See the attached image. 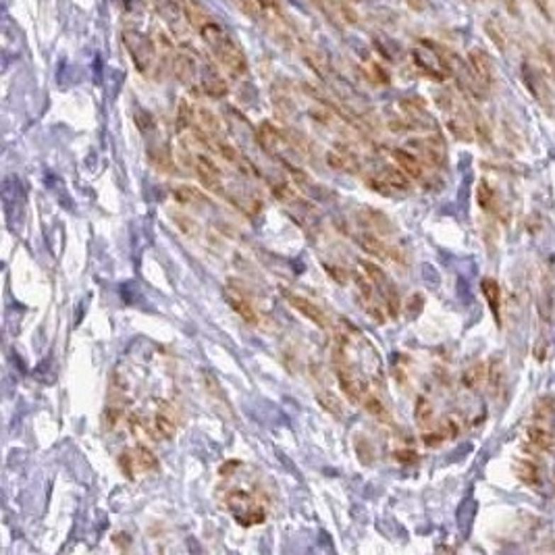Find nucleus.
<instances>
[{
    "mask_svg": "<svg viewBox=\"0 0 555 555\" xmlns=\"http://www.w3.org/2000/svg\"><path fill=\"white\" fill-rule=\"evenodd\" d=\"M414 416H416V422L420 427H429L432 422V405L431 401L427 398H418L416 400V408H414Z\"/></svg>",
    "mask_w": 555,
    "mask_h": 555,
    "instance_id": "nucleus-31",
    "label": "nucleus"
},
{
    "mask_svg": "<svg viewBox=\"0 0 555 555\" xmlns=\"http://www.w3.org/2000/svg\"><path fill=\"white\" fill-rule=\"evenodd\" d=\"M516 476L526 483V485H534V483H539V472H537V466L530 462H526V460H520V462H516Z\"/></svg>",
    "mask_w": 555,
    "mask_h": 555,
    "instance_id": "nucleus-32",
    "label": "nucleus"
},
{
    "mask_svg": "<svg viewBox=\"0 0 555 555\" xmlns=\"http://www.w3.org/2000/svg\"><path fill=\"white\" fill-rule=\"evenodd\" d=\"M476 200H478V206H481L483 211H489V213H493L495 206H497L493 187L487 184V181H481V184H478V189H476Z\"/></svg>",
    "mask_w": 555,
    "mask_h": 555,
    "instance_id": "nucleus-30",
    "label": "nucleus"
},
{
    "mask_svg": "<svg viewBox=\"0 0 555 555\" xmlns=\"http://www.w3.org/2000/svg\"><path fill=\"white\" fill-rule=\"evenodd\" d=\"M354 2H356V0H354Z\"/></svg>",
    "mask_w": 555,
    "mask_h": 555,
    "instance_id": "nucleus-47",
    "label": "nucleus"
},
{
    "mask_svg": "<svg viewBox=\"0 0 555 555\" xmlns=\"http://www.w3.org/2000/svg\"><path fill=\"white\" fill-rule=\"evenodd\" d=\"M177 427H179V414H177L175 405L169 401H162L155 414L156 435L162 439H171V437H175Z\"/></svg>",
    "mask_w": 555,
    "mask_h": 555,
    "instance_id": "nucleus-10",
    "label": "nucleus"
},
{
    "mask_svg": "<svg viewBox=\"0 0 555 555\" xmlns=\"http://www.w3.org/2000/svg\"><path fill=\"white\" fill-rule=\"evenodd\" d=\"M483 30L487 33V38L493 42L495 48H497L499 52H505L508 42H505V31H503V28H501L495 19H487V21L483 23Z\"/></svg>",
    "mask_w": 555,
    "mask_h": 555,
    "instance_id": "nucleus-27",
    "label": "nucleus"
},
{
    "mask_svg": "<svg viewBox=\"0 0 555 555\" xmlns=\"http://www.w3.org/2000/svg\"><path fill=\"white\" fill-rule=\"evenodd\" d=\"M318 401L325 405V410H329V412H333V414H341V405L340 401L335 400L333 396H329V393H318Z\"/></svg>",
    "mask_w": 555,
    "mask_h": 555,
    "instance_id": "nucleus-40",
    "label": "nucleus"
},
{
    "mask_svg": "<svg viewBox=\"0 0 555 555\" xmlns=\"http://www.w3.org/2000/svg\"><path fill=\"white\" fill-rule=\"evenodd\" d=\"M416 146L420 148L422 156H425L431 164H439V167H441V164L445 162V146H443V142H441L439 135L420 140V142H416Z\"/></svg>",
    "mask_w": 555,
    "mask_h": 555,
    "instance_id": "nucleus-18",
    "label": "nucleus"
},
{
    "mask_svg": "<svg viewBox=\"0 0 555 555\" xmlns=\"http://www.w3.org/2000/svg\"><path fill=\"white\" fill-rule=\"evenodd\" d=\"M196 175H198L200 184L204 185V189L215 191V194H225L223 173L208 156H196Z\"/></svg>",
    "mask_w": 555,
    "mask_h": 555,
    "instance_id": "nucleus-8",
    "label": "nucleus"
},
{
    "mask_svg": "<svg viewBox=\"0 0 555 555\" xmlns=\"http://www.w3.org/2000/svg\"><path fill=\"white\" fill-rule=\"evenodd\" d=\"M129 429H131L133 435H138L140 439H148L150 437V425L142 416H138V414H133L129 418Z\"/></svg>",
    "mask_w": 555,
    "mask_h": 555,
    "instance_id": "nucleus-36",
    "label": "nucleus"
},
{
    "mask_svg": "<svg viewBox=\"0 0 555 555\" xmlns=\"http://www.w3.org/2000/svg\"><path fill=\"white\" fill-rule=\"evenodd\" d=\"M447 127H449V131H452L458 140H462V142H470L472 133H470V125L466 123V119L458 117V115H454V117L447 119Z\"/></svg>",
    "mask_w": 555,
    "mask_h": 555,
    "instance_id": "nucleus-33",
    "label": "nucleus"
},
{
    "mask_svg": "<svg viewBox=\"0 0 555 555\" xmlns=\"http://www.w3.org/2000/svg\"><path fill=\"white\" fill-rule=\"evenodd\" d=\"M225 508L233 520L242 526H258L267 520V510L262 503L244 489H231L225 497Z\"/></svg>",
    "mask_w": 555,
    "mask_h": 555,
    "instance_id": "nucleus-2",
    "label": "nucleus"
},
{
    "mask_svg": "<svg viewBox=\"0 0 555 555\" xmlns=\"http://www.w3.org/2000/svg\"><path fill=\"white\" fill-rule=\"evenodd\" d=\"M445 441V437H443V432L435 431V432H425L422 435V443L427 445V447H437V445H441Z\"/></svg>",
    "mask_w": 555,
    "mask_h": 555,
    "instance_id": "nucleus-41",
    "label": "nucleus"
},
{
    "mask_svg": "<svg viewBox=\"0 0 555 555\" xmlns=\"http://www.w3.org/2000/svg\"><path fill=\"white\" fill-rule=\"evenodd\" d=\"M481 289H483V296L487 300V306L491 308L493 316L499 320V308H501V287H499V283L491 277L483 279Z\"/></svg>",
    "mask_w": 555,
    "mask_h": 555,
    "instance_id": "nucleus-22",
    "label": "nucleus"
},
{
    "mask_svg": "<svg viewBox=\"0 0 555 555\" xmlns=\"http://www.w3.org/2000/svg\"><path fill=\"white\" fill-rule=\"evenodd\" d=\"M522 82H525L526 90L532 94V98L537 102H541L543 106L549 104V90H547V84L543 82V77L539 75V71L534 67H530L528 62L522 65Z\"/></svg>",
    "mask_w": 555,
    "mask_h": 555,
    "instance_id": "nucleus-12",
    "label": "nucleus"
},
{
    "mask_svg": "<svg viewBox=\"0 0 555 555\" xmlns=\"http://www.w3.org/2000/svg\"><path fill=\"white\" fill-rule=\"evenodd\" d=\"M123 42L135 69L140 73H148L155 65L156 57V44L152 42V38L142 31L127 30L123 31Z\"/></svg>",
    "mask_w": 555,
    "mask_h": 555,
    "instance_id": "nucleus-3",
    "label": "nucleus"
},
{
    "mask_svg": "<svg viewBox=\"0 0 555 555\" xmlns=\"http://www.w3.org/2000/svg\"><path fill=\"white\" fill-rule=\"evenodd\" d=\"M356 244L362 247V252H366L369 256H374V258H389V250L391 247L387 246L381 237H376L374 233H358L356 235Z\"/></svg>",
    "mask_w": 555,
    "mask_h": 555,
    "instance_id": "nucleus-17",
    "label": "nucleus"
},
{
    "mask_svg": "<svg viewBox=\"0 0 555 555\" xmlns=\"http://www.w3.org/2000/svg\"><path fill=\"white\" fill-rule=\"evenodd\" d=\"M225 296H227L229 306L235 310V312L246 320L247 325H256V323H258V314H256V310L252 306V302L247 300L246 293H242V291L235 289V287H229V289L225 291Z\"/></svg>",
    "mask_w": 555,
    "mask_h": 555,
    "instance_id": "nucleus-14",
    "label": "nucleus"
},
{
    "mask_svg": "<svg viewBox=\"0 0 555 555\" xmlns=\"http://www.w3.org/2000/svg\"><path fill=\"white\" fill-rule=\"evenodd\" d=\"M487 381H489V387L491 391L497 393L501 389V381H503V370H501V364L499 362H493V366L487 372Z\"/></svg>",
    "mask_w": 555,
    "mask_h": 555,
    "instance_id": "nucleus-38",
    "label": "nucleus"
},
{
    "mask_svg": "<svg viewBox=\"0 0 555 555\" xmlns=\"http://www.w3.org/2000/svg\"><path fill=\"white\" fill-rule=\"evenodd\" d=\"M391 189H398V191H408L410 189V177L401 171L400 167H385L381 173H379Z\"/></svg>",
    "mask_w": 555,
    "mask_h": 555,
    "instance_id": "nucleus-26",
    "label": "nucleus"
},
{
    "mask_svg": "<svg viewBox=\"0 0 555 555\" xmlns=\"http://www.w3.org/2000/svg\"><path fill=\"white\" fill-rule=\"evenodd\" d=\"M285 298L289 302V306L293 310H298L300 314H304L308 320H312L314 325H318L320 329H327L329 320H327V314L320 310V306H316L312 300H308L306 296H300V293H291V291H285Z\"/></svg>",
    "mask_w": 555,
    "mask_h": 555,
    "instance_id": "nucleus-11",
    "label": "nucleus"
},
{
    "mask_svg": "<svg viewBox=\"0 0 555 555\" xmlns=\"http://www.w3.org/2000/svg\"><path fill=\"white\" fill-rule=\"evenodd\" d=\"M194 125V108L189 106L187 100H181L179 102V108H177V129L179 131H185Z\"/></svg>",
    "mask_w": 555,
    "mask_h": 555,
    "instance_id": "nucleus-34",
    "label": "nucleus"
},
{
    "mask_svg": "<svg viewBox=\"0 0 555 555\" xmlns=\"http://www.w3.org/2000/svg\"><path fill=\"white\" fill-rule=\"evenodd\" d=\"M173 218L177 220V227L184 231L185 235H189V237H194L196 235V231H198V225L189 218V216L185 215H173Z\"/></svg>",
    "mask_w": 555,
    "mask_h": 555,
    "instance_id": "nucleus-39",
    "label": "nucleus"
},
{
    "mask_svg": "<svg viewBox=\"0 0 555 555\" xmlns=\"http://www.w3.org/2000/svg\"><path fill=\"white\" fill-rule=\"evenodd\" d=\"M273 194H275V198H277L279 202H285V204L298 200L296 189H293L289 184H285V181H279V184L273 185Z\"/></svg>",
    "mask_w": 555,
    "mask_h": 555,
    "instance_id": "nucleus-35",
    "label": "nucleus"
},
{
    "mask_svg": "<svg viewBox=\"0 0 555 555\" xmlns=\"http://www.w3.org/2000/svg\"><path fill=\"white\" fill-rule=\"evenodd\" d=\"M198 33L204 40V44L211 48V52L215 55V59L231 75L242 77L247 71V61L242 52V48L235 44V40L229 35V31L225 30L216 19H213L211 15L198 26Z\"/></svg>",
    "mask_w": 555,
    "mask_h": 555,
    "instance_id": "nucleus-1",
    "label": "nucleus"
},
{
    "mask_svg": "<svg viewBox=\"0 0 555 555\" xmlns=\"http://www.w3.org/2000/svg\"><path fill=\"white\" fill-rule=\"evenodd\" d=\"M555 416V401L551 398H541L534 403V425H543L551 429Z\"/></svg>",
    "mask_w": 555,
    "mask_h": 555,
    "instance_id": "nucleus-25",
    "label": "nucleus"
},
{
    "mask_svg": "<svg viewBox=\"0 0 555 555\" xmlns=\"http://www.w3.org/2000/svg\"><path fill=\"white\" fill-rule=\"evenodd\" d=\"M256 138L260 142V146L267 150V152H277V148L285 142V133L277 129L273 123L269 121H262L258 125V131H256Z\"/></svg>",
    "mask_w": 555,
    "mask_h": 555,
    "instance_id": "nucleus-16",
    "label": "nucleus"
},
{
    "mask_svg": "<svg viewBox=\"0 0 555 555\" xmlns=\"http://www.w3.org/2000/svg\"><path fill=\"white\" fill-rule=\"evenodd\" d=\"M528 441L541 449V452H551L555 447V437L549 427H543V425H532L528 429Z\"/></svg>",
    "mask_w": 555,
    "mask_h": 555,
    "instance_id": "nucleus-20",
    "label": "nucleus"
},
{
    "mask_svg": "<svg viewBox=\"0 0 555 555\" xmlns=\"http://www.w3.org/2000/svg\"><path fill=\"white\" fill-rule=\"evenodd\" d=\"M119 466L129 478H135L138 474L155 470L158 462H156V456L148 447L138 445L133 449H125L123 454L119 456Z\"/></svg>",
    "mask_w": 555,
    "mask_h": 555,
    "instance_id": "nucleus-5",
    "label": "nucleus"
},
{
    "mask_svg": "<svg viewBox=\"0 0 555 555\" xmlns=\"http://www.w3.org/2000/svg\"><path fill=\"white\" fill-rule=\"evenodd\" d=\"M487 372H489V369L483 364V362H476V364H472L470 369H466L464 370V374H462V385L466 387V389H478L483 383H485V379H487Z\"/></svg>",
    "mask_w": 555,
    "mask_h": 555,
    "instance_id": "nucleus-24",
    "label": "nucleus"
},
{
    "mask_svg": "<svg viewBox=\"0 0 555 555\" xmlns=\"http://www.w3.org/2000/svg\"><path fill=\"white\" fill-rule=\"evenodd\" d=\"M393 160L410 179H422L425 177V167L416 155L398 148V150H393Z\"/></svg>",
    "mask_w": 555,
    "mask_h": 555,
    "instance_id": "nucleus-15",
    "label": "nucleus"
},
{
    "mask_svg": "<svg viewBox=\"0 0 555 555\" xmlns=\"http://www.w3.org/2000/svg\"><path fill=\"white\" fill-rule=\"evenodd\" d=\"M152 4H155L158 17L167 23V28L177 35H184L185 23H189L184 11V4H179L177 0H152Z\"/></svg>",
    "mask_w": 555,
    "mask_h": 555,
    "instance_id": "nucleus-7",
    "label": "nucleus"
},
{
    "mask_svg": "<svg viewBox=\"0 0 555 555\" xmlns=\"http://www.w3.org/2000/svg\"><path fill=\"white\" fill-rule=\"evenodd\" d=\"M327 271H329V275L333 279H337L340 283H345L347 279H349V273H345L343 269H337V267H327Z\"/></svg>",
    "mask_w": 555,
    "mask_h": 555,
    "instance_id": "nucleus-44",
    "label": "nucleus"
},
{
    "mask_svg": "<svg viewBox=\"0 0 555 555\" xmlns=\"http://www.w3.org/2000/svg\"><path fill=\"white\" fill-rule=\"evenodd\" d=\"M173 196L179 204L191 206V204H208V198L204 196V191L191 187V185H177L173 189Z\"/></svg>",
    "mask_w": 555,
    "mask_h": 555,
    "instance_id": "nucleus-23",
    "label": "nucleus"
},
{
    "mask_svg": "<svg viewBox=\"0 0 555 555\" xmlns=\"http://www.w3.org/2000/svg\"><path fill=\"white\" fill-rule=\"evenodd\" d=\"M532 2H534V6L539 9V13H541L547 21L554 19V11H551V2H549V0H532Z\"/></svg>",
    "mask_w": 555,
    "mask_h": 555,
    "instance_id": "nucleus-43",
    "label": "nucleus"
},
{
    "mask_svg": "<svg viewBox=\"0 0 555 555\" xmlns=\"http://www.w3.org/2000/svg\"><path fill=\"white\" fill-rule=\"evenodd\" d=\"M468 65H470L472 73L476 75V79H478L485 88L493 86L495 82L493 61H491V57H489L483 48H472V50L468 52Z\"/></svg>",
    "mask_w": 555,
    "mask_h": 555,
    "instance_id": "nucleus-9",
    "label": "nucleus"
},
{
    "mask_svg": "<svg viewBox=\"0 0 555 555\" xmlns=\"http://www.w3.org/2000/svg\"><path fill=\"white\" fill-rule=\"evenodd\" d=\"M396 460L398 462H403V464H408V462H416V454L414 452H396Z\"/></svg>",
    "mask_w": 555,
    "mask_h": 555,
    "instance_id": "nucleus-45",
    "label": "nucleus"
},
{
    "mask_svg": "<svg viewBox=\"0 0 555 555\" xmlns=\"http://www.w3.org/2000/svg\"><path fill=\"white\" fill-rule=\"evenodd\" d=\"M468 2H476V0H468Z\"/></svg>",
    "mask_w": 555,
    "mask_h": 555,
    "instance_id": "nucleus-46",
    "label": "nucleus"
},
{
    "mask_svg": "<svg viewBox=\"0 0 555 555\" xmlns=\"http://www.w3.org/2000/svg\"><path fill=\"white\" fill-rule=\"evenodd\" d=\"M327 164L340 173H358V160L349 152H327Z\"/></svg>",
    "mask_w": 555,
    "mask_h": 555,
    "instance_id": "nucleus-21",
    "label": "nucleus"
},
{
    "mask_svg": "<svg viewBox=\"0 0 555 555\" xmlns=\"http://www.w3.org/2000/svg\"><path fill=\"white\" fill-rule=\"evenodd\" d=\"M198 123L200 127L208 133V135H220V121L216 119V115L213 111H208V108H200L198 111Z\"/></svg>",
    "mask_w": 555,
    "mask_h": 555,
    "instance_id": "nucleus-29",
    "label": "nucleus"
},
{
    "mask_svg": "<svg viewBox=\"0 0 555 555\" xmlns=\"http://www.w3.org/2000/svg\"><path fill=\"white\" fill-rule=\"evenodd\" d=\"M302 59L306 61V65H308L310 69H312L318 77H323V79L329 77V61H327V57H325L318 48L302 46Z\"/></svg>",
    "mask_w": 555,
    "mask_h": 555,
    "instance_id": "nucleus-19",
    "label": "nucleus"
},
{
    "mask_svg": "<svg viewBox=\"0 0 555 555\" xmlns=\"http://www.w3.org/2000/svg\"><path fill=\"white\" fill-rule=\"evenodd\" d=\"M356 454H358V458H360L362 464H372L374 452L370 447V441H366L364 437H356Z\"/></svg>",
    "mask_w": 555,
    "mask_h": 555,
    "instance_id": "nucleus-37",
    "label": "nucleus"
},
{
    "mask_svg": "<svg viewBox=\"0 0 555 555\" xmlns=\"http://www.w3.org/2000/svg\"><path fill=\"white\" fill-rule=\"evenodd\" d=\"M412 61L427 77H431L435 82H445L449 77V67L445 62L443 50H439L437 46L414 48L412 50Z\"/></svg>",
    "mask_w": 555,
    "mask_h": 555,
    "instance_id": "nucleus-4",
    "label": "nucleus"
},
{
    "mask_svg": "<svg viewBox=\"0 0 555 555\" xmlns=\"http://www.w3.org/2000/svg\"><path fill=\"white\" fill-rule=\"evenodd\" d=\"M200 90L211 98H223L227 96L229 88L225 79L216 73L213 65H202V77H200Z\"/></svg>",
    "mask_w": 555,
    "mask_h": 555,
    "instance_id": "nucleus-13",
    "label": "nucleus"
},
{
    "mask_svg": "<svg viewBox=\"0 0 555 555\" xmlns=\"http://www.w3.org/2000/svg\"><path fill=\"white\" fill-rule=\"evenodd\" d=\"M441 432H443L445 439H454V437L458 435V425H456V420L445 418V420L441 422Z\"/></svg>",
    "mask_w": 555,
    "mask_h": 555,
    "instance_id": "nucleus-42",
    "label": "nucleus"
},
{
    "mask_svg": "<svg viewBox=\"0 0 555 555\" xmlns=\"http://www.w3.org/2000/svg\"><path fill=\"white\" fill-rule=\"evenodd\" d=\"M173 73L175 77L189 90L200 88V77H202V65L198 59L189 52H179L173 59Z\"/></svg>",
    "mask_w": 555,
    "mask_h": 555,
    "instance_id": "nucleus-6",
    "label": "nucleus"
},
{
    "mask_svg": "<svg viewBox=\"0 0 555 555\" xmlns=\"http://www.w3.org/2000/svg\"><path fill=\"white\" fill-rule=\"evenodd\" d=\"M366 412H369L370 416H374V418H379V420H385V422H389L391 418H389V412H387V408L383 405V401L379 400L376 396H372V393H369L364 400H362V403H360Z\"/></svg>",
    "mask_w": 555,
    "mask_h": 555,
    "instance_id": "nucleus-28",
    "label": "nucleus"
}]
</instances>
